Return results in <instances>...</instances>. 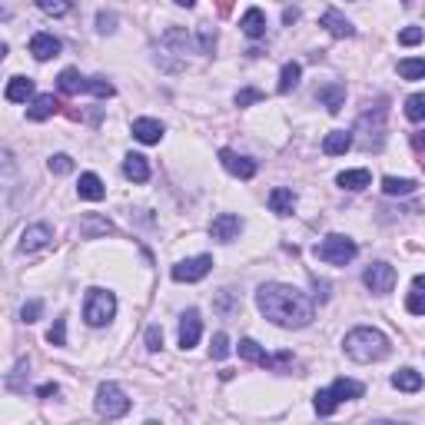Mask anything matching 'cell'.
<instances>
[{
  "label": "cell",
  "instance_id": "obj_1",
  "mask_svg": "<svg viewBox=\"0 0 425 425\" xmlns=\"http://www.w3.org/2000/svg\"><path fill=\"white\" fill-rule=\"evenodd\" d=\"M256 306L269 323L283 326V329H303L313 323V299L299 293L296 286L286 283H266L256 293Z\"/></svg>",
  "mask_w": 425,
  "mask_h": 425
},
{
  "label": "cell",
  "instance_id": "obj_2",
  "mask_svg": "<svg viewBox=\"0 0 425 425\" xmlns=\"http://www.w3.org/2000/svg\"><path fill=\"white\" fill-rule=\"evenodd\" d=\"M345 355L349 359H355V362H379V359H385L389 355V339H385L379 329H372V326H359V329H353V333L345 335Z\"/></svg>",
  "mask_w": 425,
  "mask_h": 425
},
{
  "label": "cell",
  "instance_id": "obj_3",
  "mask_svg": "<svg viewBox=\"0 0 425 425\" xmlns=\"http://www.w3.org/2000/svg\"><path fill=\"white\" fill-rule=\"evenodd\" d=\"M355 253H359V246H355L349 236H343V233H329L323 243L316 246V259H323V263H329V266L353 263Z\"/></svg>",
  "mask_w": 425,
  "mask_h": 425
},
{
  "label": "cell",
  "instance_id": "obj_4",
  "mask_svg": "<svg viewBox=\"0 0 425 425\" xmlns=\"http://www.w3.org/2000/svg\"><path fill=\"white\" fill-rule=\"evenodd\" d=\"M117 316V296L107 293V289H90L87 293V303H83V319H87V326H93V329H100V326H107Z\"/></svg>",
  "mask_w": 425,
  "mask_h": 425
},
{
  "label": "cell",
  "instance_id": "obj_5",
  "mask_svg": "<svg viewBox=\"0 0 425 425\" xmlns=\"http://www.w3.org/2000/svg\"><path fill=\"white\" fill-rule=\"evenodd\" d=\"M97 412L103 419H123L130 412V399H127V392L117 382H103L97 389Z\"/></svg>",
  "mask_w": 425,
  "mask_h": 425
},
{
  "label": "cell",
  "instance_id": "obj_6",
  "mask_svg": "<svg viewBox=\"0 0 425 425\" xmlns=\"http://www.w3.org/2000/svg\"><path fill=\"white\" fill-rule=\"evenodd\" d=\"M210 269H212V256H193V259H183V263L173 266L170 276L176 283H200Z\"/></svg>",
  "mask_w": 425,
  "mask_h": 425
},
{
  "label": "cell",
  "instance_id": "obj_7",
  "mask_svg": "<svg viewBox=\"0 0 425 425\" xmlns=\"http://www.w3.org/2000/svg\"><path fill=\"white\" fill-rule=\"evenodd\" d=\"M362 283L369 286V293H375V296L392 293V286H395V266H389V263H372L369 269H365Z\"/></svg>",
  "mask_w": 425,
  "mask_h": 425
},
{
  "label": "cell",
  "instance_id": "obj_8",
  "mask_svg": "<svg viewBox=\"0 0 425 425\" xmlns=\"http://www.w3.org/2000/svg\"><path fill=\"white\" fill-rule=\"evenodd\" d=\"M240 233H243V220H240L236 212H220L210 223V236L220 240V243H233Z\"/></svg>",
  "mask_w": 425,
  "mask_h": 425
},
{
  "label": "cell",
  "instance_id": "obj_9",
  "mask_svg": "<svg viewBox=\"0 0 425 425\" xmlns=\"http://www.w3.org/2000/svg\"><path fill=\"white\" fill-rule=\"evenodd\" d=\"M53 240V230L47 223H33L23 230L21 236V253H37V249H43V246Z\"/></svg>",
  "mask_w": 425,
  "mask_h": 425
},
{
  "label": "cell",
  "instance_id": "obj_10",
  "mask_svg": "<svg viewBox=\"0 0 425 425\" xmlns=\"http://www.w3.org/2000/svg\"><path fill=\"white\" fill-rule=\"evenodd\" d=\"M220 163H223L233 176H240V180H253L256 176V163L249 160V156H240L236 150H220Z\"/></svg>",
  "mask_w": 425,
  "mask_h": 425
},
{
  "label": "cell",
  "instance_id": "obj_11",
  "mask_svg": "<svg viewBox=\"0 0 425 425\" xmlns=\"http://www.w3.org/2000/svg\"><path fill=\"white\" fill-rule=\"evenodd\" d=\"M57 110H60V100H57L53 93H41V97H33V100L27 103V120L43 123V120H50Z\"/></svg>",
  "mask_w": 425,
  "mask_h": 425
},
{
  "label": "cell",
  "instance_id": "obj_12",
  "mask_svg": "<svg viewBox=\"0 0 425 425\" xmlns=\"http://www.w3.org/2000/svg\"><path fill=\"white\" fill-rule=\"evenodd\" d=\"M200 335H203V319L196 309H186L180 319V345L183 349H193V345L200 343Z\"/></svg>",
  "mask_w": 425,
  "mask_h": 425
},
{
  "label": "cell",
  "instance_id": "obj_13",
  "mask_svg": "<svg viewBox=\"0 0 425 425\" xmlns=\"http://www.w3.org/2000/svg\"><path fill=\"white\" fill-rule=\"evenodd\" d=\"M240 355H243L246 362H256V365H266V369H279L273 355L266 353L263 345L256 343V339H240Z\"/></svg>",
  "mask_w": 425,
  "mask_h": 425
},
{
  "label": "cell",
  "instance_id": "obj_14",
  "mask_svg": "<svg viewBox=\"0 0 425 425\" xmlns=\"http://www.w3.org/2000/svg\"><path fill=\"white\" fill-rule=\"evenodd\" d=\"M31 53L33 60H50V57H57L60 53V41L53 37V33H33L31 37Z\"/></svg>",
  "mask_w": 425,
  "mask_h": 425
},
{
  "label": "cell",
  "instance_id": "obj_15",
  "mask_svg": "<svg viewBox=\"0 0 425 425\" xmlns=\"http://www.w3.org/2000/svg\"><path fill=\"white\" fill-rule=\"evenodd\" d=\"M77 193H80V200H90V203H100L107 196V186L97 173H83L80 183H77Z\"/></svg>",
  "mask_w": 425,
  "mask_h": 425
},
{
  "label": "cell",
  "instance_id": "obj_16",
  "mask_svg": "<svg viewBox=\"0 0 425 425\" xmlns=\"http://www.w3.org/2000/svg\"><path fill=\"white\" fill-rule=\"evenodd\" d=\"M133 136L140 143H160L163 140V123L150 120V117H140V120H133Z\"/></svg>",
  "mask_w": 425,
  "mask_h": 425
},
{
  "label": "cell",
  "instance_id": "obj_17",
  "mask_svg": "<svg viewBox=\"0 0 425 425\" xmlns=\"http://www.w3.org/2000/svg\"><path fill=\"white\" fill-rule=\"evenodd\" d=\"M123 173H127V180H133V183H146L150 180V163H146V156H140V153H127Z\"/></svg>",
  "mask_w": 425,
  "mask_h": 425
},
{
  "label": "cell",
  "instance_id": "obj_18",
  "mask_svg": "<svg viewBox=\"0 0 425 425\" xmlns=\"http://www.w3.org/2000/svg\"><path fill=\"white\" fill-rule=\"evenodd\" d=\"M319 27H326L333 37H353V33H355V27L345 21L339 11H326L323 17H319Z\"/></svg>",
  "mask_w": 425,
  "mask_h": 425
},
{
  "label": "cell",
  "instance_id": "obj_19",
  "mask_svg": "<svg viewBox=\"0 0 425 425\" xmlns=\"http://www.w3.org/2000/svg\"><path fill=\"white\" fill-rule=\"evenodd\" d=\"M269 210H273L276 216H289V212L296 210V193L289 190V186H276V190L269 193Z\"/></svg>",
  "mask_w": 425,
  "mask_h": 425
},
{
  "label": "cell",
  "instance_id": "obj_20",
  "mask_svg": "<svg viewBox=\"0 0 425 425\" xmlns=\"http://www.w3.org/2000/svg\"><path fill=\"white\" fill-rule=\"evenodd\" d=\"M4 97H7V103H27L33 97V80L31 77H11Z\"/></svg>",
  "mask_w": 425,
  "mask_h": 425
},
{
  "label": "cell",
  "instance_id": "obj_21",
  "mask_svg": "<svg viewBox=\"0 0 425 425\" xmlns=\"http://www.w3.org/2000/svg\"><path fill=\"white\" fill-rule=\"evenodd\" d=\"M240 27H243L246 37H253V41H259V37H266V14L259 11V7H249V11L243 14V21H240Z\"/></svg>",
  "mask_w": 425,
  "mask_h": 425
},
{
  "label": "cell",
  "instance_id": "obj_22",
  "mask_svg": "<svg viewBox=\"0 0 425 425\" xmlns=\"http://www.w3.org/2000/svg\"><path fill=\"white\" fill-rule=\"evenodd\" d=\"M87 77H80V70H73V67H67V70L57 77V87H60V93H67V97H77V93L87 90Z\"/></svg>",
  "mask_w": 425,
  "mask_h": 425
},
{
  "label": "cell",
  "instance_id": "obj_23",
  "mask_svg": "<svg viewBox=\"0 0 425 425\" xmlns=\"http://www.w3.org/2000/svg\"><path fill=\"white\" fill-rule=\"evenodd\" d=\"M349 146H353V133H349V130L326 133V140H323V153H326V156H339V153H345Z\"/></svg>",
  "mask_w": 425,
  "mask_h": 425
},
{
  "label": "cell",
  "instance_id": "obj_24",
  "mask_svg": "<svg viewBox=\"0 0 425 425\" xmlns=\"http://www.w3.org/2000/svg\"><path fill=\"white\" fill-rule=\"evenodd\" d=\"M319 100L326 103V110L329 113H339L345 103V87L343 83H326L323 90H319Z\"/></svg>",
  "mask_w": 425,
  "mask_h": 425
},
{
  "label": "cell",
  "instance_id": "obj_25",
  "mask_svg": "<svg viewBox=\"0 0 425 425\" xmlns=\"http://www.w3.org/2000/svg\"><path fill=\"white\" fill-rule=\"evenodd\" d=\"M362 392H365V385L355 382V379H335V382H333L335 402H353V399H359Z\"/></svg>",
  "mask_w": 425,
  "mask_h": 425
},
{
  "label": "cell",
  "instance_id": "obj_26",
  "mask_svg": "<svg viewBox=\"0 0 425 425\" xmlns=\"http://www.w3.org/2000/svg\"><path fill=\"white\" fill-rule=\"evenodd\" d=\"M339 186L343 190H353V193H359V190H365L369 183H372V173L369 170H345V173H339Z\"/></svg>",
  "mask_w": 425,
  "mask_h": 425
},
{
  "label": "cell",
  "instance_id": "obj_27",
  "mask_svg": "<svg viewBox=\"0 0 425 425\" xmlns=\"http://www.w3.org/2000/svg\"><path fill=\"white\" fill-rule=\"evenodd\" d=\"M405 309L412 316H425V276H415L412 279V293L405 299Z\"/></svg>",
  "mask_w": 425,
  "mask_h": 425
},
{
  "label": "cell",
  "instance_id": "obj_28",
  "mask_svg": "<svg viewBox=\"0 0 425 425\" xmlns=\"http://www.w3.org/2000/svg\"><path fill=\"white\" fill-rule=\"evenodd\" d=\"M80 233L87 236V240H97V236L113 233V223H110V220H103V216H83V220H80Z\"/></svg>",
  "mask_w": 425,
  "mask_h": 425
},
{
  "label": "cell",
  "instance_id": "obj_29",
  "mask_svg": "<svg viewBox=\"0 0 425 425\" xmlns=\"http://www.w3.org/2000/svg\"><path fill=\"white\" fill-rule=\"evenodd\" d=\"M392 385L399 392H419L422 389V375L415 369H399V372H392Z\"/></svg>",
  "mask_w": 425,
  "mask_h": 425
},
{
  "label": "cell",
  "instance_id": "obj_30",
  "mask_svg": "<svg viewBox=\"0 0 425 425\" xmlns=\"http://www.w3.org/2000/svg\"><path fill=\"white\" fill-rule=\"evenodd\" d=\"M299 77H303V67L296 60H289V63H283V73H279V87L276 90L279 93H293L296 87H299Z\"/></svg>",
  "mask_w": 425,
  "mask_h": 425
},
{
  "label": "cell",
  "instance_id": "obj_31",
  "mask_svg": "<svg viewBox=\"0 0 425 425\" xmlns=\"http://www.w3.org/2000/svg\"><path fill=\"white\" fill-rule=\"evenodd\" d=\"M415 186H419L415 180H399V176H385L382 180L385 196H409V193H415Z\"/></svg>",
  "mask_w": 425,
  "mask_h": 425
},
{
  "label": "cell",
  "instance_id": "obj_32",
  "mask_svg": "<svg viewBox=\"0 0 425 425\" xmlns=\"http://www.w3.org/2000/svg\"><path fill=\"white\" fill-rule=\"evenodd\" d=\"M399 77H402V80H422V77H425V57H409V60H399Z\"/></svg>",
  "mask_w": 425,
  "mask_h": 425
},
{
  "label": "cell",
  "instance_id": "obj_33",
  "mask_svg": "<svg viewBox=\"0 0 425 425\" xmlns=\"http://www.w3.org/2000/svg\"><path fill=\"white\" fill-rule=\"evenodd\" d=\"M405 117H409L412 123L425 120V93H412V97L405 100Z\"/></svg>",
  "mask_w": 425,
  "mask_h": 425
},
{
  "label": "cell",
  "instance_id": "obj_34",
  "mask_svg": "<svg viewBox=\"0 0 425 425\" xmlns=\"http://www.w3.org/2000/svg\"><path fill=\"white\" fill-rule=\"evenodd\" d=\"M37 7L50 17H63V14L73 11V0H37Z\"/></svg>",
  "mask_w": 425,
  "mask_h": 425
},
{
  "label": "cell",
  "instance_id": "obj_35",
  "mask_svg": "<svg viewBox=\"0 0 425 425\" xmlns=\"http://www.w3.org/2000/svg\"><path fill=\"white\" fill-rule=\"evenodd\" d=\"M335 395H333V389H319V392H316V412L319 415H333L335 412Z\"/></svg>",
  "mask_w": 425,
  "mask_h": 425
},
{
  "label": "cell",
  "instance_id": "obj_36",
  "mask_svg": "<svg viewBox=\"0 0 425 425\" xmlns=\"http://www.w3.org/2000/svg\"><path fill=\"white\" fill-rule=\"evenodd\" d=\"M230 355V339H226V333H216L212 335V345H210V359H226Z\"/></svg>",
  "mask_w": 425,
  "mask_h": 425
},
{
  "label": "cell",
  "instance_id": "obj_37",
  "mask_svg": "<svg viewBox=\"0 0 425 425\" xmlns=\"http://www.w3.org/2000/svg\"><path fill=\"white\" fill-rule=\"evenodd\" d=\"M87 93H93V97H113V83L103 80V77H90V83H87Z\"/></svg>",
  "mask_w": 425,
  "mask_h": 425
},
{
  "label": "cell",
  "instance_id": "obj_38",
  "mask_svg": "<svg viewBox=\"0 0 425 425\" xmlns=\"http://www.w3.org/2000/svg\"><path fill=\"white\" fill-rule=\"evenodd\" d=\"M47 339H50L53 345H67V319H53Z\"/></svg>",
  "mask_w": 425,
  "mask_h": 425
},
{
  "label": "cell",
  "instance_id": "obj_39",
  "mask_svg": "<svg viewBox=\"0 0 425 425\" xmlns=\"http://www.w3.org/2000/svg\"><path fill=\"white\" fill-rule=\"evenodd\" d=\"M50 173H57V176H63V173H70L73 170V160L67 156V153H57V156H50Z\"/></svg>",
  "mask_w": 425,
  "mask_h": 425
},
{
  "label": "cell",
  "instance_id": "obj_40",
  "mask_svg": "<svg viewBox=\"0 0 425 425\" xmlns=\"http://www.w3.org/2000/svg\"><path fill=\"white\" fill-rule=\"evenodd\" d=\"M422 37H425L422 27H405V31L399 33V43H402V47H415V43H422Z\"/></svg>",
  "mask_w": 425,
  "mask_h": 425
},
{
  "label": "cell",
  "instance_id": "obj_41",
  "mask_svg": "<svg viewBox=\"0 0 425 425\" xmlns=\"http://www.w3.org/2000/svg\"><path fill=\"white\" fill-rule=\"evenodd\" d=\"M41 313H43V306L37 303V299H31V303H23L21 319H23V323H37V319H41Z\"/></svg>",
  "mask_w": 425,
  "mask_h": 425
},
{
  "label": "cell",
  "instance_id": "obj_42",
  "mask_svg": "<svg viewBox=\"0 0 425 425\" xmlns=\"http://www.w3.org/2000/svg\"><path fill=\"white\" fill-rule=\"evenodd\" d=\"M146 349H150V353H160L163 349V329L160 326H150V329H146Z\"/></svg>",
  "mask_w": 425,
  "mask_h": 425
},
{
  "label": "cell",
  "instance_id": "obj_43",
  "mask_svg": "<svg viewBox=\"0 0 425 425\" xmlns=\"http://www.w3.org/2000/svg\"><path fill=\"white\" fill-rule=\"evenodd\" d=\"M212 47H216V31L203 23V27H200V50H203V53H210Z\"/></svg>",
  "mask_w": 425,
  "mask_h": 425
},
{
  "label": "cell",
  "instance_id": "obj_44",
  "mask_svg": "<svg viewBox=\"0 0 425 425\" xmlns=\"http://www.w3.org/2000/svg\"><path fill=\"white\" fill-rule=\"evenodd\" d=\"M27 369H31V365H27V359H21V362H17V369H14V375L7 379V389H14V392H21V389H23L21 379H23V372H27Z\"/></svg>",
  "mask_w": 425,
  "mask_h": 425
},
{
  "label": "cell",
  "instance_id": "obj_45",
  "mask_svg": "<svg viewBox=\"0 0 425 425\" xmlns=\"http://www.w3.org/2000/svg\"><path fill=\"white\" fill-rule=\"evenodd\" d=\"M259 100H263V93L253 90V87H249V90L236 93V107H253V103H259Z\"/></svg>",
  "mask_w": 425,
  "mask_h": 425
},
{
  "label": "cell",
  "instance_id": "obj_46",
  "mask_svg": "<svg viewBox=\"0 0 425 425\" xmlns=\"http://www.w3.org/2000/svg\"><path fill=\"white\" fill-rule=\"evenodd\" d=\"M97 31H100V33H113V31H117V17L107 14V11H100V14H97Z\"/></svg>",
  "mask_w": 425,
  "mask_h": 425
},
{
  "label": "cell",
  "instance_id": "obj_47",
  "mask_svg": "<svg viewBox=\"0 0 425 425\" xmlns=\"http://www.w3.org/2000/svg\"><path fill=\"white\" fill-rule=\"evenodd\" d=\"M412 146L419 153V163L425 166V133H412Z\"/></svg>",
  "mask_w": 425,
  "mask_h": 425
},
{
  "label": "cell",
  "instance_id": "obj_48",
  "mask_svg": "<svg viewBox=\"0 0 425 425\" xmlns=\"http://www.w3.org/2000/svg\"><path fill=\"white\" fill-rule=\"evenodd\" d=\"M57 392H60V389H57L53 382H47V385H41V389H37V395H41V399H50V395H57Z\"/></svg>",
  "mask_w": 425,
  "mask_h": 425
},
{
  "label": "cell",
  "instance_id": "obj_49",
  "mask_svg": "<svg viewBox=\"0 0 425 425\" xmlns=\"http://www.w3.org/2000/svg\"><path fill=\"white\" fill-rule=\"evenodd\" d=\"M296 21H299V11H296V7L283 11V23H296Z\"/></svg>",
  "mask_w": 425,
  "mask_h": 425
},
{
  "label": "cell",
  "instance_id": "obj_50",
  "mask_svg": "<svg viewBox=\"0 0 425 425\" xmlns=\"http://www.w3.org/2000/svg\"><path fill=\"white\" fill-rule=\"evenodd\" d=\"M173 4H180V7H193L196 0H173Z\"/></svg>",
  "mask_w": 425,
  "mask_h": 425
},
{
  "label": "cell",
  "instance_id": "obj_51",
  "mask_svg": "<svg viewBox=\"0 0 425 425\" xmlns=\"http://www.w3.org/2000/svg\"><path fill=\"white\" fill-rule=\"evenodd\" d=\"M405 4H409V0H405Z\"/></svg>",
  "mask_w": 425,
  "mask_h": 425
}]
</instances>
